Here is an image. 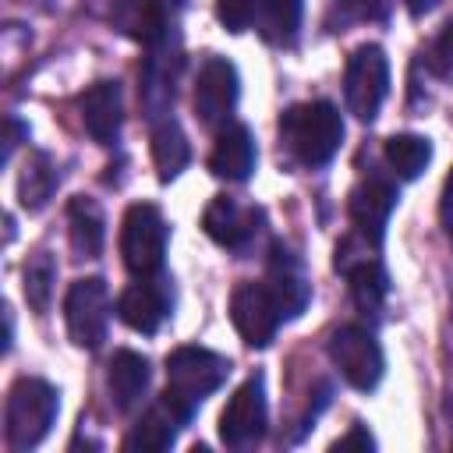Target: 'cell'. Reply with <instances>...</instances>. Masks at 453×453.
Here are the masks:
<instances>
[{
    "instance_id": "6da1fadb",
    "label": "cell",
    "mask_w": 453,
    "mask_h": 453,
    "mask_svg": "<svg viewBox=\"0 0 453 453\" xmlns=\"http://www.w3.org/2000/svg\"><path fill=\"white\" fill-rule=\"evenodd\" d=\"M280 145L304 170L326 166L343 145V117H340V110L329 99H311V103L287 106L280 113Z\"/></svg>"
},
{
    "instance_id": "7a4b0ae2",
    "label": "cell",
    "mask_w": 453,
    "mask_h": 453,
    "mask_svg": "<svg viewBox=\"0 0 453 453\" xmlns=\"http://www.w3.org/2000/svg\"><path fill=\"white\" fill-rule=\"evenodd\" d=\"M57 411H60V393L57 386H50L46 379H35V375H25L11 386L7 393V407H4V439L11 449H35L53 421H57Z\"/></svg>"
},
{
    "instance_id": "3957f363",
    "label": "cell",
    "mask_w": 453,
    "mask_h": 453,
    "mask_svg": "<svg viewBox=\"0 0 453 453\" xmlns=\"http://www.w3.org/2000/svg\"><path fill=\"white\" fill-rule=\"evenodd\" d=\"M230 368H234L230 357H223L209 347L184 343V347L170 350V357H166V396L195 418V411L205 403V396H212L230 379Z\"/></svg>"
},
{
    "instance_id": "277c9868",
    "label": "cell",
    "mask_w": 453,
    "mask_h": 453,
    "mask_svg": "<svg viewBox=\"0 0 453 453\" xmlns=\"http://www.w3.org/2000/svg\"><path fill=\"white\" fill-rule=\"evenodd\" d=\"M166 237H170V226H166L163 212L152 202H134L124 212V223H120V255H124V265H127V273L134 280L159 276L163 273Z\"/></svg>"
},
{
    "instance_id": "5b68a950",
    "label": "cell",
    "mask_w": 453,
    "mask_h": 453,
    "mask_svg": "<svg viewBox=\"0 0 453 453\" xmlns=\"http://www.w3.org/2000/svg\"><path fill=\"white\" fill-rule=\"evenodd\" d=\"M326 350H329V361L336 365V372L343 375V382L354 386L357 393H372L382 382L386 357H382V347H379L372 329L347 322V326L329 333Z\"/></svg>"
},
{
    "instance_id": "8992f818",
    "label": "cell",
    "mask_w": 453,
    "mask_h": 453,
    "mask_svg": "<svg viewBox=\"0 0 453 453\" xmlns=\"http://www.w3.org/2000/svg\"><path fill=\"white\" fill-rule=\"evenodd\" d=\"M389 96V60L382 46L365 42L347 57L343 67V103L357 120H375Z\"/></svg>"
},
{
    "instance_id": "52a82bcc",
    "label": "cell",
    "mask_w": 453,
    "mask_h": 453,
    "mask_svg": "<svg viewBox=\"0 0 453 453\" xmlns=\"http://www.w3.org/2000/svg\"><path fill=\"white\" fill-rule=\"evenodd\" d=\"M64 322L67 336L81 350H99L110 326V290L103 276H81L64 294Z\"/></svg>"
},
{
    "instance_id": "ba28073f",
    "label": "cell",
    "mask_w": 453,
    "mask_h": 453,
    "mask_svg": "<svg viewBox=\"0 0 453 453\" xmlns=\"http://www.w3.org/2000/svg\"><path fill=\"white\" fill-rule=\"evenodd\" d=\"M265 425H269L265 379L255 372L226 400V407L219 414V442L230 446V449H251L255 442H262Z\"/></svg>"
},
{
    "instance_id": "9c48e42d",
    "label": "cell",
    "mask_w": 453,
    "mask_h": 453,
    "mask_svg": "<svg viewBox=\"0 0 453 453\" xmlns=\"http://www.w3.org/2000/svg\"><path fill=\"white\" fill-rule=\"evenodd\" d=\"M230 322L241 333V340L248 347H269L280 333V326L287 322L280 301L273 297V290L265 287V280H244L234 287L230 294Z\"/></svg>"
},
{
    "instance_id": "30bf717a",
    "label": "cell",
    "mask_w": 453,
    "mask_h": 453,
    "mask_svg": "<svg viewBox=\"0 0 453 453\" xmlns=\"http://www.w3.org/2000/svg\"><path fill=\"white\" fill-rule=\"evenodd\" d=\"M241 96V78L237 67L226 57H205L195 78V117L205 127H223L230 124Z\"/></svg>"
},
{
    "instance_id": "8fae6325",
    "label": "cell",
    "mask_w": 453,
    "mask_h": 453,
    "mask_svg": "<svg viewBox=\"0 0 453 453\" xmlns=\"http://www.w3.org/2000/svg\"><path fill=\"white\" fill-rule=\"evenodd\" d=\"M265 223V212L251 202H237L230 195H216L202 212V230L226 251H248Z\"/></svg>"
},
{
    "instance_id": "7c38bea8",
    "label": "cell",
    "mask_w": 453,
    "mask_h": 453,
    "mask_svg": "<svg viewBox=\"0 0 453 453\" xmlns=\"http://www.w3.org/2000/svg\"><path fill=\"white\" fill-rule=\"evenodd\" d=\"M170 311H173V287H170V280L159 273V276H142V280H134L131 287H124L120 290V297H117V315H120V322L127 326V329H134V333H145V336H152L166 319H170Z\"/></svg>"
},
{
    "instance_id": "4fadbf2b",
    "label": "cell",
    "mask_w": 453,
    "mask_h": 453,
    "mask_svg": "<svg viewBox=\"0 0 453 453\" xmlns=\"http://www.w3.org/2000/svg\"><path fill=\"white\" fill-rule=\"evenodd\" d=\"M265 287L273 290V297L280 301L287 319H297L311 301V283H308V273H304V258L294 248H287L283 241H276L269 248Z\"/></svg>"
},
{
    "instance_id": "5bb4252c",
    "label": "cell",
    "mask_w": 453,
    "mask_h": 453,
    "mask_svg": "<svg viewBox=\"0 0 453 453\" xmlns=\"http://www.w3.org/2000/svg\"><path fill=\"white\" fill-rule=\"evenodd\" d=\"M396 198H400V195H396V184H393V180H386V177H379V173L365 177V180L350 191V198H347V212H350L354 230H357L361 237L382 244V234H386V223H389V216H393V209H396Z\"/></svg>"
},
{
    "instance_id": "9a60e30c",
    "label": "cell",
    "mask_w": 453,
    "mask_h": 453,
    "mask_svg": "<svg viewBox=\"0 0 453 453\" xmlns=\"http://www.w3.org/2000/svg\"><path fill=\"white\" fill-rule=\"evenodd\" d=\"M191 421V414L180 407V403H173L166 393L142 414V421L127 432V439H124V449H142V453H163V449H170L173 442H177V435H180V428Z\"/></svg>"
},
{
    "instance_id": "2e32d148",
    "label": "cell",
    "mask_w": 453,
    "mask_h": 453,
    "mask_svg": "<svg viewBox=\"0 0 453 453\" xmlns=\"http://www.w3.org/2000/svg\"><path fill=\"white\" fill-rule=\"evenodd\" d=\"M255 163H258V149H255L251 131L244 124H223L216 134V145L209 152L212 177L230 180V184H244L255 173Z\"/></svg>"
},
{
    "instance_id": "e0dca14e",
    "label": "cell",
    "mask_w": 453,
    "mask_h": 453,
    "mask_svg": "<svg viewBox=\"0 0 453 453\" xmlns=\"http://www.w3.org/2000/svg\"><path fill=\"white\" fill-rule=\"evenodd\" d=\"M78 110H81V124L92 142L99 145L117 142L120 124H124V96L117 81H96L92 88H85L78 99Z\"/></svg>"
},
{
    "instance_id": "ac0fdd59",
    "label": "cell",
    "mask_w": 453,
    "mask_h": 453,
    "mask_svg": "<svg viewBox=\"0 0 453 453\" xmlns=\"http://www.w3.org/2000/svg\"><path fill=\"white\" fill-rule=\"evenodd\" d=\"M149 379H152V368H149V357L138 354V350H117L106 365V389H110V400L120 414L134 411L149 389Z\"/></svg>"
},
{
    "instance_id": "d6986e66",
    "label": "cell",
    "mask_w": 453,
    "mask_h": 453,
    "mask_svg": "<svg viewBox=\"0 0 453 453\" xmlns=\"http://www.w3.org/2000/svg\"><path fill=\"white\" fill-rule=\"evenodd\" d=\"M67 237H71V251L78 258H99L103 251V241H106V219H103V209L78 195L71 198L67 205Z\"/></svg>"
},
{
    "instance_id": "ffe728a7",
    "label": "cell",
    "mask_w": 453,
    "mask_h": 453,
    "mask_svg": "<svg viewBox=\"0 0 453 453\" xmlns=\"http://www.w3.org/2000/svg\"><path fill=\"white\" fill-rule=\"evenodd\" d=\"M152 163H156L159 180L180 177V170L191 163V145H188V138L173 117H163L152 131Z\"/></svg>"
},
{
    "instance_id": "44dd1931",
    "label": "cell",
    "mask_w": 453,
    "mask_h": 453,
    "mask_svg": "<svg viewBox=\"0 0 453 453\" xmlns=\"http://www.w3.org/2000/svg\"><path fill=\"white\" fill-rule=\"evenodd\" d=\"M382 152H386L389 170L396 177H403V180L421 177L428 170V163H432V142L425 134H393V138H386Z\"/></svg>"
},
{
    "instance_id": "7402d4cb",
    "label": "cell",
    "mask_w": 453,
    "mask_h": 453,
    "mask_svg": "<svg viewBox=\"0 0 453 453\" xmlns=\"http://www.w3.org/2000/svg\"><path fill=\"white\" fill-rule=\"evenodd\" d=\"M255 28L273 46L294 42V35L301 28V0H262L258 4V18H255Z\"/></svg>"
},
{
    "instance_id": "603a6c76",
    "label": "cell",
    "mask_w": 453,
    "mask_h": 453,
    "mask_svg": "<svg viewBox=\"0 0 453 453\" xmlns=\"http://www.w3.org/2000/svg\"><path fill=\"white\" fill-rule=\"evenodd\" d=\"M57 184H60V173H57L53 159H50L46 152H35V156L25 163V170H21L18 198H21V205H25L28 212H35V209H42V205L53 198Z\"/></svg>"
},
{
    "instance_id": "cb8c5ba5",
    "label": "cell",
    "mask_w": 453,
    "mask_h": 453,
    "mask_svg": "<svg viewBox=\"0 0 453 453\" xmlns=\"http://www.w3.org/2000/svg\"><path fill=\"white\" fill-rule=\"evenodd\" d=\"M53 283H57V262L50 251H35L25 262V301L32 304V311H50L53 301Z\"/></svg>"
},
{
    "instance_id": "d4e9b609",
    "label": "cell",
    "mask_w": 453,
    "mask_h": 453,
    "mask_svg": "<svg viewBox=\"0 0 453 453\" xmlns=\"http://www.w3.org/2000/svg\"><path fill=\"white\" fill-rule=\"evenodd\" d=\"M258 4L262 0H216V18L226 32H248L258 18Z\"/></svg>"
},
{
    "instance_id": "484cf974",
    "label": "cell",
    "mask_w": 453,
    "mask_h": 453,
    "mask_svg": "<svg viewBox=\"0 0 453 453\" xmlns=\"http://www.w3.org/2000/svg\"><path fill=\"white\" fill-rule=\"evenodd\" d=\"M428 64H432V71H435V74L453 78V21L435 35L432 53H428Z\"/></svg>"
},
{
    "instance_id": "4316f807",
    "label": "cell",
    "mask_w": 453,
    "mask_h": 453,
    "mask_svg": "<svg viewBox=\"0 0 453 453\" xmlns=\"http://www.w3.org/2000/svg\"><path fill=\"white\" fill-rule=\"evenodd\" d=\"M333 449H375V439H372V432L365 425H350V432L340 435L333 442Z\"/></svg>"
},
{
    "instance_id": "83f0119b",
    "label": "cell",
    "mask_w": 453,
    "mask_h": 453,
    "mask_svg": "<svg viewBox=\"0 0 453 453\" xmlns=\"http://www.w3.org/2000/svg\"><path fill=\"white\" fill-rule=\"evenodd\" d=\"M439 219H442V230L453 237V173L446 177L442 184V198H439Z\"/></svg>"
},
{
    "instance_id": "f1b7e54d",
    "label": "cell",
    "mask_w": 453,
    "mask_h": 453,
    "mask_svg": "<svg viewBox=\"0 0 453 453\" xmlns=\"http://www.w3.org/2000/svg\"><path fill=\"white\" fill-rule=\"evenodd\" d=\"M403 4H407V11H411L414 18H421L425 11H432V7H435V0H403Z\"/></svg>"
}]
</instances>
